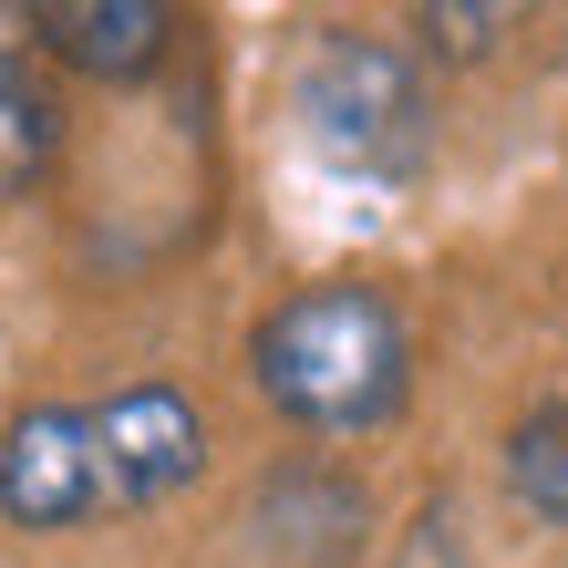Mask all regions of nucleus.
Returning <instances> with one entry per match:
<instances>
[{
  "instance_id": "nucleus-1",
  "label": "nucleus",
  "mask_w": 568,
  "mask_h": 568,
  "mask_svg": "<svg viewBox=\"0 0 568 568\" xmlns=\"http://www.w3.org/2000/svg\"><path fill=\"white\" fill-rule=\"evenodd\" d=\"M248 373L300 434H373L414 393V331L373 280H321L248 331Z\"/></svg>"
},
{
  "instance_id": "nucleus-2",
  "label": "nucleus",
  "mask_w": 568,
  "mask_h": 568,
  "mask_svg": "<svg viewBox=\"0 0 568 568\" xmlns=\"http://www.w3.org/2000/svg\"><path fill=\"white\" fill-rule=\"evenodd\" d=\"M300 124L311 145L342 165V176H414L424 145H434V93L414 73L404 42L383 31H331V42L300 62Z\"/></svg>"
},
{
  "instance_id": "nucleus-3",
  "label": "nucleus",
  "mask_w": 568,
  "mask_h": 568,
  "mask_svg": "<svg viewBox=\"0 0 568 568\" xmlns=\"http://www.w3.org/2000/svg\"><path fill=\"white\" fill-rule=\"evenodd\" d=\"M0 517L31 527V538H62V527L114 517L104 486V445H93V404H31L0 434Z\"/></svg>"
},
{
  "instance_id": "nucleus-4",
  "label": "nucleus",
  "mask_w": 568,
  "mask_h": 568,
  "mask_svg": "<svg viewBox=\"0 0 568 568\" xmlns=\"http://www.w3.org/2000/svg\"><path fill=\"white\" fill-rule=\"evenodd\" d=\"M93 445H104L114 517H135V507H165L176 486H196V465H207V414H196L176 383H124V393L93 404Z\"/></svg>"
},
{
  "instance_id": "nucleus-5",
  "label": "nucleus",
  "mask_w": 568,
  "mask_h": 568,
  "mask_svg": "<svg viewBox=\"0 0 568 568\" xmlns=\"http://www.w3.org/2000/svg\"><path fill=\"white\" fill-rule=\"evenodd\" d=\"M31 42L52 62H73V73H93V83H135V73L165 62L176 11L165 0H42L31 11Z\"/></svg>"
},
{
  "instance_id": "nucleus-6",
  "label": "nucleus",
  "mask_w": 568,
  "mask_h": 568,
  "mask_svg": "<svg viewBox=\"0 0 568 568\" xmlns=\"http://www.w3.org/2000/svg\"><path fill=\"white\" fill-rule=\"evenodd\" d=\"M52 145H62V114H52V93L31 83L21 31L0 21V196H31V186H42Z\"/></svg>"
},
{
  "instance_id": "nucleus-7",
  "label": "nucleus",
  "mask_w": 568,
  "mask_h": 568,
  "mask_svg": "<svg viewBox=\"0 0 568 568\" xmlns=\"http://www.w3.org/2000/svg\"><path fill=\"white\" fill-rule=\"evenodd\" d=\"M507 486H517V507H527V517L568 527V404L517 414V434H507Z\"/></svg>"
},
{
  "instance_id": "nucleus-8",
  "label": "nucleus",
  "mask_w": 568,
  "mask_h": 568,
  "mask_svg": "<svg viewBox=\"0 0 568 568\" xmlns=\"http://www.w3.org/2000/svg\"><path fill=\"white\" fill-rule=\"evenodd\" d=\"M414 31H424L434 52H465V62H476V52H496L517 31V11H507V0H476V11H445V0H434V11H414Z\"/></svg>"
}]
</instances>
